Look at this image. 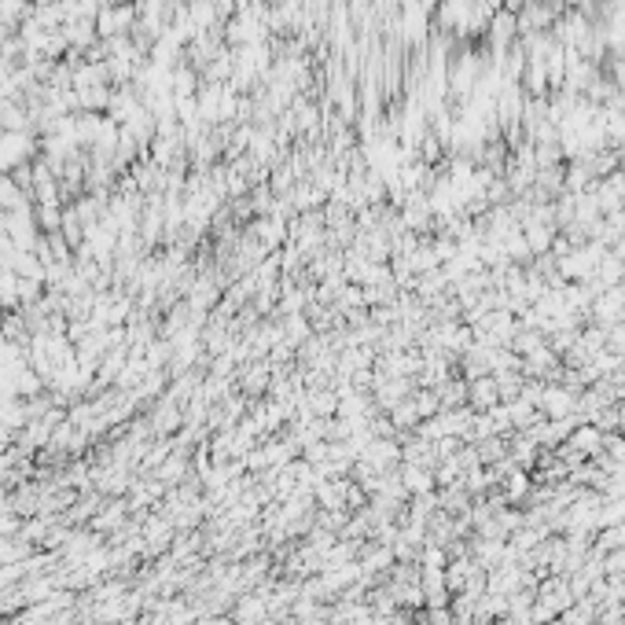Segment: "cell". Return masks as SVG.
I'll return each instance as SVG.
<instances>
[{
    "label": "cell",
    "instance_id": "1",
    "mask_svg": "<svg viewBox=\"0 0 625 625\" xmlns=\"http://www.w3.org/2000/svg\"><path fill=\"white\" fill-rule=\"evenodd\" d=\"M33 151V140L26 133H0V169H12L26 162Z\"/></svg>",
    "mask_w": 625,
    "mask_h": 625
},
{
    "label": "cell",
    "instance_id": "2",
    "mask_svg": "<svg viewBox=\"0 0 625 625\" xmlns=\"http://www.w3.org/2000/svg\"><path fill=\"white\" fill-rule=\"evenodd\" d=\"M545 402H548V409H552L555 416H563L566 409H571V393H566V390H548Z\"/></svg>",
    "mask_w": 625,
    "mask_h": 625
}]
</instances>
